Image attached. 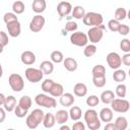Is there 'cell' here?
I'll use <instances>...</instances> for the list:
<instances>
[{"label": "cell", "mask_w": 130, "mask_h": 130, "mask_svg": "<svg viewBox=\"0 0 130 130\" xmlns=\"http://www.w3.org/2000/svg\"><path fill=\"white\" fill-rule=\"evenodd\" d=\"M102 103H104L105 105H109L111 104V102L115 99V93L112 91V90H104L102 93H101V96H100Z\"/></svg>", "instance_id": "cell-25"}, {"label": "cell", "mask_w": 130, "mask_h": 130, "mask_svg": "<svg viewBox=\"0 0 130 130\" xmlns=\"http://www.w3.org/2000/svg\"><path fill=\"white\" fill-rule=\"evenodd\" d=\"M8 83L11 89L15 92H19L24 88V81L21 75L17 73H12L8 77Z\"/></svg>", "instance_id": "cell-5"}, {"label": "cell", "mask_w": 130, "mask_h": 130, "mask_svg": "<svg viewBox=\"0 0 130 130\" xmlns=\"http://www.w3.org/2000/svg\"><path fill=\"white\" fill-rule=\"evenodd\" d=\"M3 50H4V47H3V46H2L1 44H0V54H1L2 52H3Z\"/></svg>", "instance_id": "cell-55"}, {"label": "cell", "mask_w": 130, "mask_h": 130, "mask_svg": "<svg viewBox=\"0 0 130 130\" xmlns=\"http://www.w3.org/2000/svg\"><path fill=\"white\" fill-rule=\"evenodd\" d=\"M46 23V19L41 14H37L32 17V19L29 22V29L32 32H39L43 29L44 25Z\"/></svg>", "instance_id": "cell-9"}, {"label": "cell", "mask_w": 130, "mask_h": 130, "mask_svg": "<svg viewBox=\"0 0 130 130\" xmlns=\"http://www.w3.org/2000/svg\"><path fill=\"white\" fill-rule=\"evenodd\" d=\"M42 123H43V125H44L45 128H52V127H54V125H55V123H56L55 116H54L52 113H47V114H45Z\"/></svg>", "instance_id": "cell-20"}, {"label": "cell", "mask_w": 130, "mask_h": 130, "mask_svg": "<svg viewBox=\"0 0 130 130\" xmlns=\"http://www.w3.org/2000/svg\"><path fill=\"white\" fill-rule=\"evenodd\" d=\"M111 106H112V110L114 112H117V113H126L129 111L130 109V104L127 100H125L124 98L121 99H114L112 102H111Z\"/></svg>", "instance_id": "cell-6"}, {"label": "cell", "mask_w": 130, "mask_h": 130, "mask_svg": "<svg viewBox=\"0 0 130 130\" xmlns=\"http://www.w3.org/2000/svg\"><path fill=\"white\" fill-rule=\"evenodd\" d=\"M31 8H32V11L37 14L43 13L47 8L46 0H34L31 4Z\"/></svg>", "instance_id": "cell-15"}, {"label": "cell", "mask_w": 130, "mask_h": 130, "mask_svg": "<svg viewBox=\"0 0 130 130\" xmlns=\"http://www.w3.org/2000/svg\"><path fill=\"white\" fill-rule=\"evenodd\" d=\"M63 65L65 67V69L69 72H74L77 67H78V64H77V61L72 58V57H67L63 60Z\"/></svg>", "instance_id": "cell-17"}, {"label": "cell", "mask_w": 130, "mask_h": 130, "mask_svg": "<svg viewBox=\"0 0 130 130\" xmlns=\"http://www.w3.org/2000/svg\"><path fill=\"white\" fill-rule=\"evenodd\" d=\"M120 49L125 53H130V41L128 39H124L120 42Z\"/></svg>", "instance_id": "cell-44"}, {"label": "cell", "mask_w": 130, "mask_h": 130, "mask_svg": "<svg viewBox=\"0 0 130 130\" xmlns=\"http://www.w3.org/2000/svg\"><path fill=\"white\" fill-rule=\"evenodd\" d=\"M30 114H31V115H32V117H34V118L39 122V124H41V123H42L45 113H44L41 109H35V110H32V111H31V113H30Z\"/></svg>", "instance_id": "cell-41"}, {"label": "cell", "mask_w": 130, "mask_h": 130, "mask_svg": "<svg viewBox=\"0 0 130 130\" xmlns=\"http://www.w3.org/2000/svg\"><path fill=\"white\" fill-rule=\"evenodd\" d=\"M50 58H51V61L53 63H61L64 60V55H63V53L61 51H57L56 50V51H53L51 53Z\"/></svg>", "instance_id": "cell-33"}, {"label": "cell", "mask_w": 130, "mask_h": 130, "mask_svg": "<svg viewBox=\"0 0 130 130\" xmlns=\"http://www.w3.org/2000/svg\"><path fill=\"white\" fill-rule=\"evenodd\" d=\"M120 24H121L120 21H118V20H116V19L114 18V19L109 20V22H108V27H109V29H110L111 31L116 32V31H118Z\"/></svg>", "instance_id": "cell-43"}, {"label": "cell", "mask_w": 130, "mask_h": 130, "mask_svg": "<svg viewBox=\"0 0 130 130\" xmlns=\"http://www.w3.org/2000/svg\"><path fill=\"white\" fill-rule=\"evenodd\" d=\"M106 82H107L106 76H99V77H93L92 76V83L95 87L102 88L106 85Z\"/></svg>", "instance_id": "cell-37"}, {"label": "cell", "mask_w": 130, "mask_h": 130, "mask_svg": "<svg viewBox=\"0 0 130 130\" xmlns=\"http://www.w3.org/2000/svg\"><path fill=\"white\" fill-rule=\"evenodd\" d=\"M77 27H78V25L75 21H67L65 23V30H67V31H71V32L76 31Z\"/></svg>", "instance_id": "cell-45"}, {"label": "cell", "mask_w": 130, "mask_h": 130, "mask_svg": "<svg viewBox=\"0 0 130 130\" xmlns=\"http://www.w3.org/2000/svg\"><path fill=\"white\" fill-rule=\"evenodd\" d=\"M130 31V28L127 24H120L119 26V29H118V32L121 35V36H127Z\"/></svg>", "instance_id": "cell-47"}, {"label": "cell", "mask_w": 130, "mask_h": 130, "mask_svg": "<svg viewBox=\"0 0 130 130\" xmlns=\"http://www.w3.org/2000/svg\"><path fill=\"white\" fill-rule=\"evenodd\" d=\"M16 105H17V102H16V99L13 95L5 96V100H4V103H3V107H4L5 111L12 112Z\"/></svg>", "instance_id": "cell-18"}, {"label": "cell", "mask_w": 130, "mask_h": 130, "mask_svg": "<svg viewBox=\"0 0 130 130\" xmlns=\"http://www.w3.org/2000/svg\"><path fill=\"white\" fill-rule=\"evenodd\" d=\"M70 43L77 47H84L88 43L86 34L82 31H73L70 36Z\"/></svg>", "instance_id": "cell-8"}, {"label": "cell", "mask_w": 130, "mask_h": 130, "mask_svg": "<svg viewBox=\"0 0 130 130\" xmlns=\"http://www.w3.org/2000/svg\"><path fill=\"white\" fill-rule=\"evenodd\" d=\"M18 105L20 107H22L23 109L28 110L31 107V99H30V96H28V95H22L20 98V100L18 101Z\"/></svg>", "instance_id": "cell-34"}, {"label": "cell", "mask_w": 130, "mask_h": 130, "mask_svg": "<svg viewBox=\"0 0 130 130\" xmlns=\"http://www.w3.org/2000/svg\"><path fill=\"white\" fill-rule=\"evenodd\" d=\"M72 11V5L68 1H61L57 5V12L59 16L65 17L68 14H70Z\"/></svg>", "instance_id": "cell-11"}, {"label": "cell", "mask_w": 130, "mask_h": 130, "mask_svg": "<svg viewBox=\"0 0 130 130\" xmlns=\"http://www.w3.org/2000/svg\"><path fill=\"white\" fill-rule=\"evenodd\" d=\"M2 75H3V69H2V65L0 64V78L2 77Z\"/></svg>", "instance_id": "cell-54"}, {"label": "cell", "mask_w": 130, "mask_h": 130, "mask_svg": "<svg viewBox=\"0 0 130 130\" xmlns=\"http://www.w3.org/2000/svg\"><path fill=\"white\" fill-rule=\"evenodd\" d=\"M40 69L43 71L44 74L46 75H49L51 74L53 71H54V65H53V62L52 61H49V60H45L43 61L41 64H40Z\"/></svg>", "instance_id": "cell-23"}, {"label": "cell", "mask_w": 130, "mask_h": 130, "mask_svg": "<svg viewBox=\"0 0 130 130\" xmlns=\"http://www.w3.org/2000/svg\"><path fill=\"white\" fill-rule=\"evenodd\" d=\"M91 73L93 77H99V76H106V68L104 65L98 64L95 66H93V68L91 69Z\"/></svg>", "instance_id": "cell-29"}, {"label": "cell", "mask_w": 130, "mask_h": 130, "mask_svg": "<svg viewBox=\"0 0 130 130\" xmlns=\"http://www.w3.org/2000/svg\"><path fill=\"white\" fill-rule=\"evenodd\" d=\"M25 124L29 129H36L39 126V122L32 117L31 114H28L26 119H25Z\"/></svg>", "instance_id": "cell-36"}, {"label": "cell", "mask_w": 130, "mask_h": 130, "mask_svg": "<svg viewBox=\"0 0 130 130\" xmlns=\"http://www.w3.org/2000/svg\"><path fill=\"white\" fill-rule=\"evenodd\" d=\"M35 102L38 106L45 107V108H48V109H53L57 105V102L54 99V96H49L45 93L37 94L36 98H35Z\"/></svg>", "instance_id": "cell-4"}, {"label": "cell", "mask_w": 130, "mask_h": 130, "mask_svg": "<svg viewBox=\"0 0 130 130\" xmlns=\"http://www.w3.org/2000/svg\"><path fill=\"white\" fill-rule=\"evenodd\" d=\"M107 63L109 65V67L111 69H118L120 68V66L122 65V61H121V56L117 53V52H111L107 55Z\"/></svg>", "instance_id": "cell-10"}, {"label": "cell", "mask_w": 130, "mask_h": 130, "mask_svg": "<svg viewBox=\"0 0 130 130\" xmlns=\"http://www.w3.org/2000/svg\"><path fill=\"white\" fill-rule=\"evenodd\" d=\"M74 101H75V99H74L73 94L70 93V92H65V93L63 92L62 95L59 99V103L63 107H70V106H72L74 104Z\"/></svg>", "instance_id": "cell-14"}, {"label": "cell", "mask_w": 130, "mask_h": 130, "mask_svg": "<svg viewBox=\"0 0 130 130\" xmlns=\"http://www.w3.org/2000/svg\"><path fill=\"white\" fill-rule=\"evenodd\" d=\"M84 121L90 130H98L101 128V120L98 116V112L93 109H88L84 113Z\"/></svg>", "instance_id": "cell-1"}, {"label": "cell", "mask_w": 130, "mask_h": 130, "mask_svg": "<svg viewBox=\"0 0 130 130\" xmlns=\"http://www.w3.org/2000/svg\"><path fill=\"white\" fill-rule=\"evenodd\" d=\"M3 20H4V22L7 24V23H10V22H12V21L18 20V18H17L16 14H15L14 12H6V13L4 14V16H3Z\"/></svg>", "instance_id": "cell-42"}, {"label": "cell", "mask_w": 130, "mask_h": 130, "mask_svg": "<svg viewBox=\"0 0 130 130\" xmlns=\"http://www.w3.org/2000/svg\"><path fill=\"white\" fill-rule=\"evenodd\" d=\"M8 42H9V40H8L7 34H6L5 31L1 30V31H0V44H1L3 47H5V46L8 45Z\"/></svg>", "instance_id": "cell-46"}, {"label": "cell", "mask_w": 130, "mask_h": 130, "mask_svg": "<svg viewBox=\"0 0 130 130\" xmlns=\"http://www.w3.org/2000/svg\"><path fill=\"white\" fill-rule=\"evenodd\" d=\"M14 114H15V116L16 117H18V118H23V117H25L26 115H27V112H28V110H26V109H23L22 107H20L18 104L15 106V108H14Z\"/></svg>", "instance_id": "cell-38"}, {"label": "cell", "mask_w": 130, "mask_h": 130, "mask_svg": "<svg viewBox=\"0 0 130 130\" xmlns=\"http://www.w3.org/2000/svg\"><path fill=\"white\" fill-rule=\"evenodd\" d=\"M73 92L76 96H79V98H82L84 95H86L87 93V86L82 83V82H78L74 85L73 87Z\"/></svg>", "instance_id": "cell-19"}, {"label": "cell", "mask_w": 130, "mask_h": 130, "mask_svg": "<svg viewBox=\"0 0 130 130\" xmlns=\"http://www.w3.org/2000/svg\"><path fill=\"white\" fill-rule=\"evenodd\" d=\"M54 116H55V120H56V122L58 124H64L69 119V114L65 110H59V111H57V113Z\"/></svg>", "instance_id": "cell-22"}, {"label": "cell", "mask_w": 130, "mask_h": 130, "mask_svg": "<svg viewBox=\"0 0 130 130\" xmlns=\"http://www.w3.org/2000/svg\"><path fill=\"white\" fill-rule=\"evenodd\" d=\"M82 21L87 26H99V25L103 24L104 17L101 13L90 11V12H87L84 14Z\"/></svg>", "instance_id": "cell-2"}, {"label": "cell", "mask_w": 130, "mask_h": 130, "mask_svg": "<svg viewBox=\"0 0 130 130\" xmlns=\"http://www.w3.org/2000/svg\"><path fill=\"white\" fill-rule=\"evenodd\" d=\"M99 118L102 122H111L113 119V110L110 108H103L99 114Z\"/></svg>", "instance_id": "cell-16"}, {"label": "cell", "mask_w": 130, "mask_h": 130, "mask_svg": "<svg viewBox=\"0 0 130 130\" xmlns=\"http://www.w3.org/2000/svg\"><path fill=\"white\" fill-rule=\"evenodd\" d=\"M71 13H72V16H73L75 19H82L83 16H84V14H85V10H84V8H83L82 6L77 5V6H75V7L72 9Z\"/></svg>", "instance_id": "cell-28"}, {"label": "cell", "mask_w": 130, "mask_h": 130, "mask_svg": "<svg viewBox=\"0 0 130 130\" xmlns=\"http://www.w3.org/2000/svg\"><path fill=\"white\" fill-rule=\"evenodd\" d=\"M105 130H116L115 128V125L114 123H111V122H108L105 126Z\"/></svg>", "instance_id": "cell-51"}, {"label": "cell", "mask_w": 130, "mask_h": 130, "mask_svg": "<svg viewBox=\"0 0 130 130\" xmlns=\"http://www.w3.org/2000/svg\"><path fill=\"white\" fill-rule=\"evenodd\" d=\"M126 76H127V74H126L125 70L120 69V68L115 69V71H114V73H113V79H114L116 82H118V83H121V82L125 81Z\"/></svg>", "instance_id": "cell-26"}, {"label": "cell", "mask_w": 130, "mask_h": 130, "mask_svg": "<svg viewBox=\"0 0 130 130\" xmlns=\"http://www.w3.org/2000/svg\"><path fill=\"white\" fill-rule=\"evenodd\" d=\"M5 118H6V113H5V109H3V108H1V107H0V123L4 122Z\"/></svg>", "instance_id": "cell-50"}, {"label": "cell", "mask_w": 130, "mask_h": 130, "mask_svg": "<svg viewBox=\"0 0 130 130\" xmlns=\"http://www.w3.org/2000/svg\"><path fill=\"white\" fill-rule=\"evenodd\" d=\"M104 29L105 26L103 24L99 26H91L87 31V39L91 44H98L104 37Z\"/></svg>", "instance_id": "cell-3"}, {"label": "cell", "mask_w": 130, "mask_h": 130, "mask_svg": "<svg viewBox=\"0 0 130 130\" xmlns=\"http://www.w3.org/2000/svg\"><path fill=\"white\" fill-rule=\"evenodd\" d=\"M85 102H86V105H87V106L93 108V107H95V106L99 105V103H100V98H98V95L91 94V95H89L88 98H86V101H85Z\"/></svg>", "instance_id": "cell-40"}, {"label": "cell", "mask_w": 130, "mask_h": 130, "mask_svg": "<svg viewBox=\"0 0 130 130\" xmlns=\"http://www.w3.org/2000/svg\"><path fill=\"white\" fill-rule=\"evenodd\" d=\"M24 9H25V6H24V3L20 0H17L15 2H13L12 4V11L15 13V14H21L24 12Z\"/></svg>", "instance_id": "cell-30"}, {"label": "cell", "mask_w": 130, "mask_h": 130, "mask_svg": "<svg viewBox=\"0 0 130 130\" xmlns=\"http://www.w3.org/2000/svg\"><path fill=\"white\" fill-rule=\"evenodd\" d=\"M115 92H116V95L118 96V98H121V99H123V98H125L126 96V92H127V86L124 84V83H119L117 86H116V90H115Z\"/></svg>", "instance_id": "cell-35"}, {"label": "cell", "mask_w": 130, "mask_h": 130, "mask_svg": "<svg viewBox=\"0 0 130 130\" xmlns=\"http://www.w3.org/2000/svg\"><path fill=\"white\" fill-rule=\"evenodd\" d=\"M20 61L24 65H32L36 62V55L31 51H24L20 55Z\"/></svg>", "instance_id": "cell-13"}, {"label": "cell", "mask_w": 130, "mask_h": 130, "mask_svg": "<svg viewBox=\"0 0 130 130\" xmlns=\"http://www.w3.org/2000/svg\"><path fill=\"white\" fill-rule=\"evenodd\" d=\"M69 129H70V127L67 126V125H63V126L60 127V130H69Z\"/></svg>", "instance_id": "cell-53"}, {"label": "cell", "mask_w": 130, "mask_h": 130, "mask_svg": "<svg viewBox=\"0 0 130 130\" xmlns=\"http://www.w3.org/2000/svg\"><path fill=\"white\" fill-rule=\"evenodd\" d=\"M96 46L95 44H90V45H86L84 46V49H83V54L85 57H92L95 53H96Z\"/></svg>", "instance_id": "cell-31"}, {"label": "cell", "mask_w": 130, "mask_h": 130, "mask_svg": "<svg viewBox=\"0 0 130 130\" xmlns=\"http://www.w3.org/2000/svg\"><path fill=\"white\" fill-rule=\"evenodd\" d=\"M72 129L73 130H84L85 129V126L82 122H75L72 126Z\"/></svg>", "instance_id": "cell-49"}, {"label": "cell", "mask_w": 130, "mask_h": 130, "mask_svg": "<svg viewBox=\"0 0 130 130\" xmlns=\"http://www.w3.org/2000/svg\"><path fill=\"white\" fill-rule=\"evenodd\" d=\"M121 61L125 66H130V53H125L122 56Z\"/></svg>", "instance_id": "cell-48"}, {"label": "cell", "mask_w": 130, "mask_h": 130, "mask_svg": "<svg viewBox=\"0 0 130 130\" xmlns=\"http://www.w3.org/2000/svg\"><path fill=\"white\" fill-rule=\"evenodd\" d=\"M4 100H5V95H4L3 93H1V92H0V106H3Z\"/></svg>", "instance_id": "cell-52"}, {"label": "cell", "mask_w": 130, "mask_h": 130, "mask_svg": "<svg viewBox=\"0 0 130 130\" xmlns=\"http://www.w3.org/2000/svg\"><path fill=\"white\" fill-rule=\"evenodd\" d=\"M127 16V11L125 8L123 7H119L115 10V13H114V18L118 21H121V20H124Z\"/></svg>", "instance_id": "cell-32"}, {"label": "cell", "mask_w": 130, "mask_h": 130, "mask_svg": "<svg viewBox=\"0 0 130 130\" xmlns=\"http://www.w3.org/2000/svg\"><path fill=\"white\" fill-rule=\"evenodd\" d=\"M68 114H69V118L72 121H78L82 116V111H81V109L79 107L73 106V107L70 108Z\"/></svg>", "instance_id": "cell-21"}, {"label": "cell", "mask_w": 130, "mask_h": 130, "mask_svg": "<svg viewBox=\"0 0 130 130\" xmlns=\"http://www.w3.org/2000/svg\"><path fill=\"white\" fill-rule=\"evenodd\" d=\"M114 125L116 130H125L128 127V121L124 116H120L116 119Z\"/></svg>", "instance_id": "cell-27"}, {"label": "cell", "mask_w": 130, "mask_h": 130, "mask_svg": "<svg viewBox=\"0 0 130 130\" xmlns=\"http://www.w3.org/2000/svg\"><path fill=\"white\" fill-rule=\"evenodd\" d=\"M64 92V87L61 83H58V82H54L51 90H50V94L54 98H60L62 95V93Z\"/></svg>", "instance_id": "cell-24"}, {"label": "cell", "mask_w": 130, "mask_h": 130, "mask_svg": "<svg viewBox=\"0 0 130 130\" xmlns=\"http://www.w3.org/2000/svg\"><path fill=\"white\" fill-rule=\"evenodd\" d=\"M54 84V81L52 79H45L43 82H42V90L45 92V93H49L52 86Z\"/></svg>", "instance_id": "cell-39"}, {"label": "cell", "mask_w": 130, "mask_h": 130, "mask_svg": "<svg viewBox=\"0 0 130 130\" xmlns=\"http://www.w3.org/2000/svg\"><path fill=\"white\" fill-rule=\"evenodd\" d=\"M6 27H7V30H8V35L10 37H12V38L18 37L20 35V32H21V25H20L18 20H15V21H12L10 23H7Z\"/></svg>", "instance_id": "cell-12"}, {"label": "cell", "mask_w": 130, "mask_h": 130, "mask_svg": "<svg viewBox=\"0 0 130 130\" xmlns=\"http://www.w3.org/2000/svg\"><path fill=\"white\" fill-rule=\"evenodd\" d=\"M24 74H25V78L31 83L40 82L43 79V75H44L43 71L40 68L38 69V68H34V67H28L25 70Z\"/></svg>", "instance_id": "cell-7"}]
</instances>
